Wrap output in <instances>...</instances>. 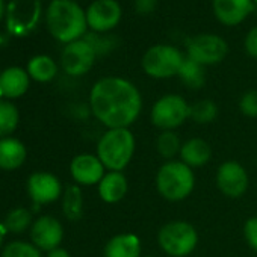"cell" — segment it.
I'll return each mask as SVG.
<instances>
[{"mask_svg": "<svg viewBox=\"0 0 257 257\" xmlns=\"http://www.w3.org/2000/svg\"><path fill=\"white\" fill-rule=\"evenodd\" d=\"M228 53L227 41L215 34H200L188 40L186 56L203 67L222 62Z\"/></svg>", "mask_w": 257, "mask_h": 257, "instance_id": "9c48e42d", "label": "cell"}, {"mask_svg": "<svg viewBox=\"0 0 257 257\" xmlns=\"http://www.w3.org/2000/svg\"><path fill=\"white\" fill-rule=\"evenodd\" d=\"M135 152L137 138L131 128H106L95 147V155L107 171H124Z\"/></svg>", "mask_w": 257, "mask_h": 257, "instance_id": "3957f363", "label": "cell"}, {"mask_svg": "<svg viewBox=\"0 0 257 257\" xmlns=\"http://www.w3.org/2000/svg\"><path fill=\"white\" fill-rule=\"evenodd\" d=\"M31 239L37 248L49 252L61 246L64 239V227L59 219L50 215H43L34 221L31 227Z\"/></svg>", "mask_w": 257, "mask_h": 257, "instance_id": "9a60e30c", "label": "cell"}, {"mask_svg": "<svg viewBox=\"0 0 257 257\" xmlns=\"http://www.w3.org/2000/svg\"><path fill=\"white\" fill-rule=\"evenodd\" d=\"M7 228H5V225H2L0 224V245H2V242H4V239H5V234H7Z\"/></svg>", "mask_w": 257, "mask_h": 257, "instance_id": "8d00e7d4", "label": "cell"}, {"mask_svg": "<svg viewBox=\"0 0 257 257\" xmlns=\"http://www.w3.org/2000/svg\"><path fill=\"white\" fill-rule=\"evenodd\" d=\"M185 58L186 56H183V53L174 46L156 44L144 53L141 67L149 77L165 80L179 74Z\"/></svg>", "mask_w": 257, "mask_h": 257, "instance_id": "8992f818", "label": "cell"}, {"mask_svg": "<svg viewBox=\"0 0 257 257\" xmlns=\"http://www.w3.org/2000/svg\"><path fill=\"white\" fill-rule=\"evenodd\" d=\"M252 2H254V5H257V0H252Z\"/></svg>", "mask_w": 257, "mask_h": 257, "instance_id": "ab89813d", "label": "cell"}, {"mask_svg": "<svg viewBox=\"0 0 257 257\" xmlns=\"http://www.w3.org/2000/svg\"><path fill=\"white\" fill-rule=\"evenodd\" d=\"M5 16H7V7H5V2H4V0H0V22L4 20Z\"/></svg>", "mask_w": 257, "mask_h": 257, "instance_id": "d590c367", "label": "cell"}, {"mask_svg": "<svg viewBox=\"0 0 257 257\" xmlns=\"http://www.w3.org/2000/svg\"><path fill=\"white\" fill-rule=\"evenodd\" d=\"M252 0H213L212 8L216 20L224 26L240 25L252 11Z\"/></svg>", "mask_w": 257, "mask_h": 257, "instance_id": "2e32d148", "label": "cell"}, {"mask_svg": "<svg viewBox=\"0 0 257 257\" xmlns=\"http://www.w3.org/2000/svg\"><path fill=\"white\" fill-rule=\"evenodd\" d=\"M195 171L180 159L164 162L155 176L158 194L170 203H180L189 198L195 189Z\"/></svg>", "mask_w": 257, "mask_h": 257, "instance_id": "277c9868", "label": "cell"}, {"mask_svg": "<svg viewBox=\"0 0 257 257\" xmlns=\"http://www.w3.org/2000/svg\"><path fill=\"white\" fill-rule=\"evenodd\" d=\"M179 159L189 168H201L212 159V147L203 138H189L183 141Z\"/></svg>", "mask_w": 257, "mask_h": 257, "instance_id": "d6986e66", "label": "cell"}, {"mask_svg": "<svg viewBox=\"0 0 257 257\" xmlns=\"http://www.w3.org/2000/svg\"><path fill=\"white\" fill-rule=\"evenodd\" d=\"M28 74L31 79L40 82V83H47L53 80L58 74V65L56 62L47 56V55H38L34 56L28 62Z\"/></svg>", "mask_w": 257, "mask_h": 257, "instance_id": "7402d4cb", "label": "cell"}, {"mask_svg": "<svg viewBox=\"0 0 257 257\" xmlns=\"http://www.w3.org/2000/svg\"><path fill=\"white\" fill-rule=\"evenodd\" d=\"M62 212L70 221H79L83 216V192L79 185H70L64 191Z\"/></svg>", "mask_w": 257, "mask_h": 257, "instance_id": "603a6c76", "label": "cell"}, {"mask_svg": "<svg viewBox=\"0 0 257 257\" xmlns=\"http://www.w3.org/2000/svg\"><path fill=\"white\" fill-rule=\"evenodd\" d=\"M239 110L248 118H257V89H248L239 98Z\"/></svg>", "mask_w": 257, "mask_h": 257, "instance_id": "4dcf8cb0", "label": "cell"}, {"mask_svg": "<svg viewBox=\"0 0 257 257\" xmlns=\"http://www.w3.org/2000/svg\"><path fill=\"white\" fill-rule=\"evenodd\" d=\"M215 183L224 197L237 200L246 194L249 186V176L240 162L225 161L218 167L215 173Z\"/></svg>", "mask_w": 257, "mask_h": 257, "instance_id": "30bf717a", "label": "cell"}, {"mask_svg": "<svg viewBox=\"0 0 257 257\" xmlns=\"http://www.w3.org/2000/svg\"><path fill=\"white\" fill-rule=\"evenodd\" d=\"M243 47H245V52L248 53V56L257 59V26L252 28L246 34L245 41H243Z\"/></svg>", "mask_w": 257, "mask_h": 257, "instance_id": "d6a6232c", "label": "cell"}, {"mask_svg": "<svg viewBox=\"0 0 257 257\" xmlns=\"http://www.w3.org/2000/svg\"><path fill=\"white\" fill-rule=\"evenodd\" d=\"M122 17V8L116 0H94L86 10V23L92 32L107 34L113 31Z\"/></svg>", "mask_w": 257, "mask_h": 257, "instance_id": "7c38bea8", "label": "cell"}, {"mask_svg": "<svg viewBox=\"0 0 257 257\" xmlns=\"http://www.w3.org/2000/svg\"><path fill=\"white\" fill-rule=\"evenodd\" d=\"M138 86L119 76L98 79L89 91V110L106 128H131L143 113Z\"/></svg>", "mask_w": 257, "mask_h": 257, "instance_id": "6da1fadb", "label": "cell"}, {"mask_svg": "<svg viewBox=\"0 0 257 257\" xmlns=\"http://www.w3.org/2000/svg\"><path fill=\"white\" fill-rule=\"evenodd\" d=\"M31 77L20 67H10L0 73V92L7 98H19L29 89Z\"/></svg>", "mask_w": 257, "mask_h": 257, "instance_id": "ffe728a7", "label": "cell"}, {"mask_svg": "<svg viewBox=\"0 0 257 257\" xmlns=\"http://www.w3.org/2000/svg\"><path fill=\"white\" fill-rule=\"evenodd\" d=\"M47 257H71V254H70L65 248L58 246V248L49 251V252H47Z\"/></svg>", "mask_w": 257, "mask_h": 257, "instance_id": "e575fe53", "label": "cell"}, {"mask_svg": "<svg viewBox=\"0 0 257 257\" xmlns=\"http://www.w3.org/2000/svg\"><path fill=\"white\" fill-rule=\"evenodd\" d=\"M28 192L35 206L55 203L64 194L61 180L46 171H37L28 179Z\"/></svg>", "mask_w": 257, "mask_h": 257, "instance_id": "4fadbf2b", "label": "cell"}, {"mask_svg": "<svg viewBox=\"0 0 257 257\" xmlns=\"http://www.w3.org/2000/svg\"><path fill=\"white\" fill-rule=\"evenodd\" d=\"M46 25L55 40L70 44L86 35V11L74 0H52L46 10Z\"/></svg>", "mask_w": 257, "mask_h": 257, "instance_id": "7a4b0ae2", "label": "cell"}, {"mask_svg": "<svg viewBox=\"0 0 257 257\" xmlns=\"http://www.w3.org/2000/svg\"><path fill=\"white\" fill-rule=\"evenodd\" d=\"M26 161V149L23 143L16 138L0 140V170L14 171Z\"/></svg>", "mask_w": 257, "mask_h": 257, "instance_id": "44dd1931", "label": "cell"}, {"mask_svg": "<svg viewBox=\"0 0 257 257\" xmlns=\"http://www.w3.org/2000/svg\"><path fill=\"white\" fill-rule=\"evenodd\" d=\"M83 40H86L91 47L95 50L97 56H104L110 52H113V49L118 46V41L113 35H106V34H97V32H89L83 37Z\"/></svg>", "mask_w": 257, "mask_h": 257, "instance_id": "f1b7e54d", "label": "cell"}, {"mask_svg": "<svg viewBox=\"0 0 257 257\" xmlns=\"http://www.w3.org/2000/svg\"><path fill=\"white\" fill-rule=\"evenodd\" d=\"M32 213L25 209V207H17V209H13L7 218H5V228L11 233H23L26 231L28 228L32 227Z\"/></svg>", "mask_w": 257, "mask_h": 257, "instance_id": "83f0119b", "label": "cell"}, {"mask_svg": "<svg viewBox=\"0 0 257 257\" xmlns=\"http://www.w3.org/2000/svg\"><path fill=\"white\" fill-rule=\"evenodd\" d=\"M106 171L107 170L104 168L98 156L91 153L77 155L70 164V174L74 183L79 186H97Z\"/></svg>", "mask_w": 257, "mask_h": 257, "instance_id": "5bb4252c", "label": "cell"}, {"mask_svg": "<svg viewBox=\"0 0 257 257\" xmlns=\"http://www.w3.org/2000/svg\"><path fill=\"white\" fill-rule=\"evenodd\" d=\"M95 50L86 40H77L70 44H65L61 53V65L62 70L71 77H80L86 74L97 59Z\"/></svg>", "mask_w": 257, "mask_h": 257, "instance_id": "8fae6325", "label": "cell"}, {"mask_svg": "<svg viewBox=\"0 0 257 257\" xmlns=\"http://www.w3.org/2000/svg\"><path fill=\"white\" fill-rule=\"evenodd\" d=\"M41 14V0H11L7 8V29L16 37H26L37 29Z\"/></svg>", "mask_w": 257, "mask_h": 257, "instance_id": "ba28073f", "label": "cell"}, {"mask_svg": "<svg viewBox=\"0 0 257 257\" xmlns=\"http://www.w3.org/2000/svg\"><path fill=\"white\" fill-rule=\"evenodd\" d=\"M219 115V107L212 98H203L191 104V118L195 124H212Z\"/></svg>", "mask_w": 257, "mask_h": 257, "instance_id": "484cf974", "label": "cell"}, {"mask_svg": "<svg viewBox=\"0 0 257 257\" xmlns=\"http://www.w3.org/2000/svg\"><path fill=\"white\" fill-rule=\"evenodd\" d=\"M19 109L8 100L0 101V140L8 138L19 125Z\"/></svg>", "mask_w": 257, "mask_h": 257, "instance_id": "4316f807", "label": "cell"}, {"mask_svg": "<svg viewBox=\"0 0 257 257\" xmlns=\"http://www.w3.org/2000/svg\"><path fill=\"white\" fill-rule=\"evenodd\" d=\"M182 144L183 141L180 140L176 131H164L158 135L155 147H156L158 155L167 162V161H174L176 158H179Z\"/></svg>", "mask_w": 257, "mask_h": 257, "instance_id": "d4e9b609", "label": "cell"}, {"mask_svg": "<svg viewBox=\"0 0 257 257\" xmlns=\"http://www.w3.org/2000/svg\"><path fill=\"white\" fill-rule=\"evenodd\" d=\"M98 197L106 204H116L122 201L128 192V180L122 171H106L97 185Z\"/></svg>", "mask_w": 257, "mask_h": 257, "instance_id": "ac0fdd59", "label": "cell"}, {"mask_svg": "<svg viewBox=\"0 0 257 257\" xmlns=\"http://www.w3.org/2000/svg\"><path fill=\"white\" fill-rule=\"evenodd\" d=\"M2 97H4V95H2V92H0V101H2Z\"/></svg>", "mask_w": 257, "mask_h": 257, "instance_id": "f35d334b", "label": "cell"}, {"mask_svg": "<svg viewBox=\"0 0 257 257\" xmlns=\"http://www.w3.org/2000/svg\"><path fill=\"white\" fill-rule=\"evenodd\" d=\"M143 257H156V255H150V254H149V255H143Z\"/></svg>", "mask_w": 257, "mask_h": 257, "instance_id": "74e56055", "label": "cell"}, {"mask_svg": "<svg viewBox=\"0 0 257 257\" xmlns=\"http://www.w3.org/2000/svg\"><path fill=\"white\" fill-rule=\"evenodd\" d=\"M198 231L185 219L165 222L158 231V245L170 257H188L198 245Z\"/></svg>", "mask_w": 257, "mask_h": 257, "instance_id": "5b68a950", "label": "cell"}, {"mask_svg": "<svg viewBox=\"0 0 257 257\" xmlns=\"http://www.w3.org/2000/svg\"><path fill=\"white\" fill-rule=\"evenodd\" d=\"M103 257H143V242L132 231L118 233L104 243Z\"/></svg>", "mask_w": 257, "mask_h": 257, "instance_id": "e0dca14e", "label": "cell"}, {"mask_svg": "<svg viewBox=\"0 0 257 257\" xmlns=\"http://www.w3.org/2000/svg\"><path fill=\"white\" fill-rule=\"evenodd\" d=\"M243 239L248 246L257 252V215L249 216L243 224Z\"/></svg>", "mask_w": 257, "mask_h": 257, "instance_id": "1f68e13d", "label": "cell"}, {"mask_svg": "<svg viewBox=\"0 0 257 257\" xmlns=\"http://www.w3.org/2000/svg\"><path fill=\"white\" fill-rule=\"evenodd\" d=\"M2 257H43V255H41V249L37 248L34 243L14 240L5 246Z\"/></svg>", "mask_w": 257, "mask_h": 257, "instance_id": "f546056e", "label": "cell"}, {"mask_svg": "<svg viewBox=\"0 0 257 257\" xmlns=\"http://www.w3.org/2000/svg\"><path fill=\"white\" fill-rule=\"evenodd\" d=\"M189 118L191 104L180 94H165L150 109V121L161 132L177 131Z\"/></svg>", "mask_w": 257, "mask_h": 257, "instance_id": "52a82bcc", "label": "cell"}, {"mask_svg": "<svg viewBox=\"0 0 257 257\" xmlns=\"http://www.w3.org/2000/svg\"><path fill=\"white\" fill-rule=\"evenodd\" d=\"M206 67L200 65L198 62L189 59L188 56L185 58L180 71L177 74V77L180 79V82L189 88V89H200L204 86L206 83Z\"/></svg>", "mask_w": 257, "mask_h": 257, "instance_id": "cb8c5ba5", "label": "cell"}, {"mask_svg": "<svg viewBox=\"0 0 257 257\" xmlns=\"http://www.w3.org/2000/svg\"><path fill=\"white\" fill-rule=\"evenodd\" d=\"M158 2L159 0H134V7H135V11L138 14L149 16L156 10Z\"/></svg>", "mask_w": 257, "mask_h": 257, "instance_id": "836d02e7", "label": "cell"}]
</instances>
